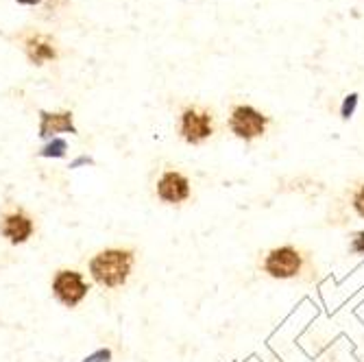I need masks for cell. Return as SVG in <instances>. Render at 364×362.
<instances>
[{
    "label": "cell",
    "mask_w": 364,
    "mask_h": 362,
    "mask_svg": "<svg viewBox=\"0 0 364 362\" xmlns=\"http://www.w3.org/2000/svg\"><path fill=\"white\" fill-rule=\"evenodd\" d=\"M134 249H103L90 260V275L101 288H120L134 273Z\"/></svg>",
    "instance_id": "cell-1"
},
{
    "label": "cell",
    "mask_w": 364,
    "mask_h": 362,
    "mask_svg": "<svg viewBox=\"0 0 364 362\" xmlns=\"http://www.w3.org/2000/svg\"><path fill=\"white\" fill-rule=\"evenodd\" d=\"M53 297L63 306V308H77L90 292V286L83 277V273L75 269H61L53 277Z\"/></svg>",
    "instance_id": "cell-2"
},
{
    "label": "cell",
    "mask_w": 364,
    "mask_h": 362,
    "mask_svg": "<svg viewBox=\"0 0 364 362\" xmlns=\"http://www.w3.org/2000/svg\"><path fill=\"white\" fill-rule=\"evenodd\" d=\"M179 134L188 144H201L214 134V120L212 114L198 107H188L181 114Z\"/></svg>",
    "instance_id": "cell-3"
},
{
    "label": "cell",
    "mask_w": 364,
    "mask_h": 362,
    "mask_svg": "<svg viewBox=\"0 0 364 362\" xmlns=\"http://www.w3.org/2000/svg\"><path fill=\"white\" fill-rule=\"evenodd\" d=\"M267 122H269V118L259 114L251 105H238L234 112H231V118H229L231 131H234L240 140L259 138L264 131H267Z\"/></svg>",
    "instance_id": "cell-4"
},
{
    "label": "cell",
    "mask_w": 364,
    "mask_h": 362,
    "mask_svg": "<svg viewBox=\"0 0 364 362\" xmlns=\"http://www.w3.org/2000/svg\"><path fill=\"white\" fill-rule=\"evenodd\" d=\"M36 234V220L24 210H11L0 216V236L11 245H24Z\"/></svg>",
    "instance_id": "cell-5"
},
{
    "label": "cell",
    "mask_w": 364,
    "mask_h": 362,
    "mask_svg": "<svg viewBox=\"0 0 364 362\" xmlns=\"http://www.w3.org/2000/svg\"><path fill=\"white\" fill-rule=\"evenodd\" d=\"M157 196L168 206H179L190 199V181L177 171H166L157 179Z\"/></svg>",
    "instance_id": "cell-6"
},
{
    "label": "cell",
    "mask_w": 364,
    "mask_h": 362,
    "mask_svg": "<svg viewBox=\"0 0 364 362\" xmlns=\"http://www.w3.org/2000/svg\"><path fill=\"white\" fill-rule=\"evenodd\" d=\"M264 269H267L269 275L286 280V277H294L301 269V255L296 253L292 247H282L269 253L267 262H264Z\"/></svg>",
    "instance_id": "cell-7"
},
{
    "label": "cell",
    "mask_w": 364,
    "mask_h": 362,
    "mask_svg": "<svg viewBox=\"0 0 364 362\" xmlns=\"http://www.w3.org/2000/svg\"><path fill=\"white\" fill-rule=\"evenodd\" d=\"M57 134H77L70 112H40V138H55Z\"/></svg>",
    "instance_id": "cell-8"
},
{
    "label": "cell",
    "mask_w": 364,
    "mask_h": 362,
    "mask_svg": "<svg viewBox=\"0 0 364 362\" xmlns=\"http://www.w3.org/2000/svg\"><path fill=\"white\" fill-rule=\"evenodd\" d=\"M24 48H26L28 59L36 65H42L44 61H50V59L57 57V50H55L53 42L48 38H44V36H31L24 42Z\"/></svg>",
    "instance_id": "cell-9"
},
{
    "label": "cell",
    "mask_w": 364,
    "mask_h": 362,
    "mask_svg": "<svg viewBox=\"0 0 364 362\" xmlns=\"http://www.w3.org/2000/svg\"><path fill=\"white\" fill-rule=\"evenodd\" d=\"M65 151H68V142L61 140V138H53L50 142H46L42 149H40V157H46V159H59V157H65Z\"/></svg>",
    "instance_id": "cell-10"
},
{
    "label": "cell",
    "mask_w": 364,
    "mask_h": 362,
    "mask_svg": "<svg viewBox=\"0 0 364 362\" xmlns=\"http://www.w3.org/2000/svg\"><path fill=\"white\" fill-rule=\"evenodd\" d=\"M112 360H114L112 349H109V347H101V349L92 351L90 356H85L81 362H112Z\"/></svg>",
    "instance_id": "cell-11"
},
{
    "label": "cell",
    "mask_w": 364,
    "mask_h": 362,
    "mask_svg": "<svg viewBox=\"0 0 364 362\" xmlns=\"http://www.w3.org/2000/svg\"><path fill=\"white\" fill-rule=\"evenodd\" d=\"M353 206H355V210H358V214L364 218V186L358 190V194L353 196Z\"/></svg>",
    "instance_id": "cell-12"
},
{
    "label": "cell",
    "mask_w": 364,
    "mask_h": 362,
    "mask_svg": "<svg viewBox=\"0 0 364 362\" xmlns=\"http://www.w3.org/2000/svg\"><path fill=\"white\" fill-rule=\"evenodd\" d=\"M92 164H94V159H92V157L81 155V157H77L75 161H70V169L75 171V169H81V166H92Z\"/></svg>",
    "instance_id": "cell-13"
},
{
    "label": "cell",
    "mask_w": 364,
    "mask_h": 362,
    "mask_svg": "<svg viewBox=\"0 0 364 362\" xmlns=\"http://www.w3.org/2000/svg\"><path fill=\"white\" fill-rule=\"evenodd\" d=\"M351 249H353L355 253H364V232L355 234V238H353V243H351Z\"/></svg>",
    "instance_id": "cell-14"
},
{
    "label": "cell",
    "mask_w": 364,
    "mask_h": 362,
    "mask_svg": "<svg viewBox=\"0 0 364 362\" xmlns=\"http://www.w3.org/2000/svg\"><path fill=\"white\" fill-rule=\"evenodd\" d=\"M353 103H355V96H351V103H349V101L345 103V116H347V118H349V114H351V110H353Z\"/></svg>",
    "instance_id": "cell-15"
},
{
    "label": "cell",
    "mask_w": 364,
    "mask_h": 362,
    "mask_svg": "<svg viewBox=\"0 0 364 362\" xmlns=\"http://www.w3.org/2000/svg\"><path fill=\"white\" fill-rule=\"evenodd\" d=\"M18 3H20V5H28V7H31V5H40L42 0H18Z\"/></svg>",
    "instance_id": "cell-16"
}]
</instances>
